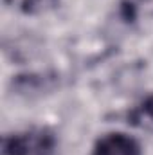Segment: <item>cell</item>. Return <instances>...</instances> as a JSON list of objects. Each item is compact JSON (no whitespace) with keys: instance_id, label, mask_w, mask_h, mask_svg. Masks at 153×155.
Here are the masks:
<instances>
[{"instance_id":"6da1fadb","label":"cell","mask_w":153,"mask_h":155,"mask_svg":"<svg viewBox=\"0 0 153 155\" xmlns=\"http://www.w3.org/2000/svg\"><path fill=\"white\" fill-rule=\"evenodd\" d=\"M58 139L49 128H29L4 139V155H54Z\"/></svg>"},{"instance_id":"7a4b0ae2","label":"cell","mask_w":153,"mask_h":155,"mask_svg":"<svg viewBox=\"0 0 153 155\" xmlns=\"http://www.w3.org/2000/svg\"><path fill=\"white\" fill-rule=\"evenodd\" d=\"M92 155H142V148L135 137L122 132H112L96 141Z\"/></svg>"},{"instance_id":"3957f363","label":"cell","mask_w":153,"mask_h":155,"mask_svg":"<svg viewBox=\"0 0 153 155\" xmlns=\"http://www.w3.org/2000/svg\"><path fill=\"white\" fill-rule=\"evenodd\" d=\"M128 123L139 130L153 134V94L146 96L135 108L128 112Z\"/></svg>"},{"instance_id":"277c9868","label":"cell","mask_w":153,"mask_h":155,"mask_svg":"<svg viewBox=\"0 0 153 155\" xmlns=\"http://www.w3.org/2000/svg\"><path fill=\"white\" fill-rule=\"evenodd\" d=\"M56 4H58V0H24L22 9H24V13L36 15V13H43V11L52 9Z\"/></svg>"}]
</instances>
